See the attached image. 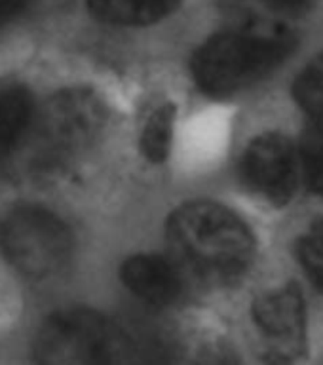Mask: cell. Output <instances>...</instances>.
<instances>
[{"instance_id":"obj_1","label":"cell","mask_w":323,"mask_h":365,"mask_svg":"<svg viewBox=\"0 0 323 365\" xmlns=\"http://www.w3.org/2000/svg\"><path fill=\"white\" fill-rule=\"evenodd\" d=\"M165 240L171 261L183 276L207 285L230 284L240 278L255 251L247 225L213 202H190L173 211Z\"/></svg>"},{"instance_id":"obj_2","label":"cell","mask_w":323,"mask_h":365,"mask_svg":"<svg viewBox=\"0 0 323 365\" xmlns=\"http://www.w3.org/2000/svg\"><path fill=\"white\" fill-rule=\"evenodd\" d=\"M107 125V107L96 91L74 88L63 90L34 107L27 131L17 145V168L33 179L57 177L74 168Z\"/></svg>"},{"instance_id":"obj_3","label":"cell","mask_w":323,"mask_h":365,"mask_svg":"<svg viewBox=\"0 0 323 365\" xmlns=\"http://www.w3.org/2000/svg\"><path fill=\"white\" fill-rule=\"evenodd\" d=\"M293 46L291 29L232 25L200 46L193 59L194 80L207 96H234L272 73Z\"/></svg>"},{"instance_id":"obj_4","label":"cell","mask_w":323,"mask_h":365,"mask_svg":"<svg viewBox=\"0 0 323 365\" xmlns=\"http://www.w3.org/2000/svg\"><path fill=\"white\" fill-rule=\"evenodd\" d=\"M34 359L48 365H107L124 361L133 344L103 314L73 308L53 314L40 327Z\"/></svg>"},{"instance_id":"obj_5","label":"cell","mask_w":323,"mask_h":365,"mask_svg":"<svg viewBox=\"0 0 323 365\" xmlns=\"http://www.w3.org/2000/svg\"><path fill=\"white\" fill-rule=\"evenodd\" d=\"M73 247L71 228L42 207H19L0 225V250L19 272L31 278L63 270Z\"/></svg>"},{"instance_id":"obj_6","label":"cell","mask_w":323,"mask_h":365,"mask_svg":"<svg viewBox=\"0 0 323 365\" xmlns=\"http://www.w3.org/2000/svg\"><path fill=\"white\" fill-rule=\"evenodd\" d=\"M301 160L287 137L265 133L242 156V181L251 194L270 205L287 204L295 192Z\"/></svg>"},{"instance_id":"obj_7","label":"cell","mask_w":323,"mask_h":365,"mask_svg":"<svg viewBox=\"0 0 323 365\" xmlns=\"http://www.w3.org/2000/svg\"><path fill=\"white\" fill-rule=\"evenodd\" d=\"M253 319L267 339L272 361H289L304 350L307 314L295 285H285L259 297L253 304Z\"/></svg>"},{"instance_id":"obj_8","label":"cell","mask_w":323,"mask_h":365,"mask_svg":"<svg viewBox=\"0 0 323 365\" xmlns=\"http://www.w3.org/2000/svg\"><path fill=\"white\" fill-rule=\"evenodd\" d=\"M122 284L150 307H168L181 297V270L164 257L133 255L128 257L120 268Z\"/></svg>"},{"instance_id":"obj_9","label":"cell","mask_w":323,"mask_h":365,"mask_svg":"<svg viewBox=\"0 0 323 365\" xmlns=\"http://www.w3.org/2000/svg\"><path fill=\"white\" fill-rule=\"evenodd\" d=\"M222 14L238 27L289 29L310 10L312 0H217Z\"/></svg>"},{"instance_id":"obj_10","label":"cell","mask_w":323,"mask_h":365,"mask_svg":"<svg viewBox=\"0 0 323 365\" xmlns=\"http://www.w3.org/2000/svg\"><path fill=\"white\" fill-rule=\"evenodd\" d=\"M183 0H88L91 16L120 27L150 25L164 19Z\"/></svg>"},{"instance_id":"obj_11","label":"cell","mask_w":323,"mask_h":365,"mask_svg":"<svg viewBox=\"0 0 323 365\" xmlns=\"http://www.w3.org/2000/svg\"><path fill=\"white\" fill-rule=\"evenodd\" d=\"M33 113L34 101L25 88L16 86L0 91V162L16 153Z\"/></svg>"},{"instance_id":"obj_12","label":"cell","mask_w":323,"mask_h":365,"mask_svg":"<svg viewBox=\"0 0 323 365\" xmlns=\"http://www.w3.org/2000/svg\"><path fill=\"white\" fill-rule=\"evenodd\" d=\"M175 113V105L165 103L148 116L147 124L143 128L141 153L153 164H162L170 156Z\"/></svg>"},{"instance_id":"obj_13","label":"cell","mask_w":323,"mask_h":365,"mask_svg":"<svg viewBox=\"0 0 323 365\" xmlns=\"http://www.w3.org/2000/svg\"><path fill=\"white\" fill-rule=\"evenodd\" d=\"M295 99L316 128L323 130V53L297 76Z\"/></svg>"},{"instance_id":"obj_14","label":"cell","mask_w":323,"mask_h":365,"mask_svg":"<svg viewBox=\"0 0 323 365\" xmlns=\"http://www.w3.org/2000/svg\"><path fill=\"white\" fill-rule=\"evenodd\" d=\"M299 255L304 270L323 289V221L316 222L299 244Z\"/></svg>"},{"instance_id":"obj_15","label":"cell","mask_w":323,"mask_h":365,"mask_svg":"<svg viewBox=\"0 0 323 365\" xmlns=\"http://www.w3.org/2000/svg\"><path fill=\"white\" fill-rule=\"evenodd\" d=\"M301 165L310 187L323 194V130L314 128L302 145Z\"/></svg>"},{"instance_id":"obj_16","label":"cell","mask_w":323,"mask_h":365,"mask_svg":"<svg viewBox=\"0 0 323 365\" xmlns=\"http://www.w3.org/2000/svg\"><path fill=\"white\" fill-rule=\"evenodd\" d=\"M34 0H0V29H6L31 10Z\"/></svg>"}]
</instances>
